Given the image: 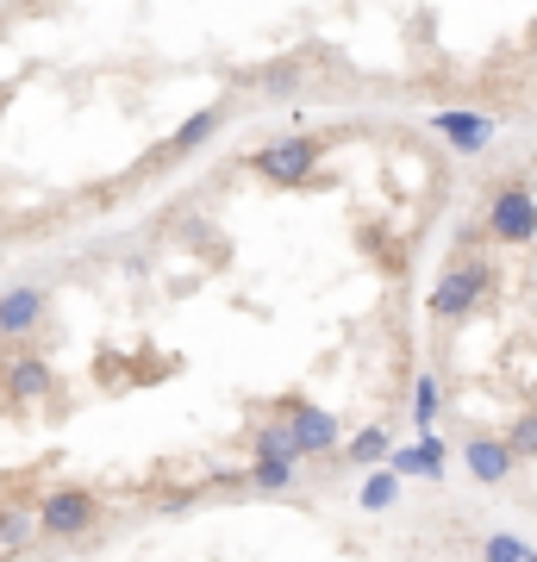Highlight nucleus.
I'll use <instances>...</instances> for the list:
<instances>
[{
  "label": "nucleus",
  "instance_id": "nucleus-8",
  "mask_svg": "<svg viewBox=\"0 0 537 562\" xmlns=\"http://www.w3.org/2000/svg\"><path fill=\"white\" fill-rule=\"evenodd\" d=\"M0 387H7V401H25V406H38L57 394V369H51V357L44 350H13L7 357V369H0Z\"/></svg>",
  "mask_w": 537,
  "mask_h": 562
},
{
  "label": "nucleus",
  "instance_id": "nucleus-22",
  "mask_svg": "<svg viewBox=\"0 0 537 562\" xmlns=\"http://www.w3.org/2000/svg\"><path fill=\"white\" fill-rule=\"evenodd\" d=\"M0 294H7V288H0Z\"/></svg>",
  "mask_w": 537,
  "mask_h": 562
},
{
  "label": "nucleus",
  "instance_id": "nucleus-21",
  "mask_svg": "<svg viewBox=\"0 0 537 562\" xmlns=\"http://www.w3.org/2000/svg\"><path fill=\"white\" fill-rule=\"evenodd\" d=\"M532 69H537V32H532Z\"/></svg>",
  "mask_w": 537,
  "mask_h": 562
},
{
  "label": "nucleus",
  "instance_id": "nucleus-5",
  "mask_svg": "<svg viewBox=\"0 0 537 562\" xmlns=\"http://www.w3.org/2000/svg\"><path fill=\"white\" fill-rule=\"evenodd\" d=\"M51 319V288L44 281H13L0 294V344H32Z\"/></svg>",
  "mask_w": 537,
  "mask_h": 562
},
{
  "label": "nucleus",
  "instance_id": "nucleus-6",
  "mask_svg": "<svg viewBox=\"0 0 537 562\" xmlns=\"http://www.w3.org/2000/svg\"><path fill=\"white\" fill-rule=\"evenodd\" d=\"M457 457H462V469H469L476 487H506L518 469V450L506 443V431H469Z\"/></svg>",
  "mask_w": 537,
  "mask_h": 562
},
{
  "label": "nucleus",
  "instance_id": "nucleus-1",
  "mask_svg": "<svg viewBox=\"0 0 537 562\" xmlns=\"http://www.w3.org/2000/svg\"><path fill=\"white\" fill-rule=\"evenodd\" d=\"M488 288H494V262L488 257H469V262H450L438 281H432V294H425V313L438 325H462L488 301Z\"/></svg>",
  "mask_w": 537,
  "mask_h": 562
},
{
  "label": "nucleus",
  "instance_id": "nucleus-19",
  "mask_svg": "<svg viewBox=\"0 0 537 562\" xmlns=\"http://www.w3.org/2000/svg\"><path fill=\"white\" fill-rule=\"evenodd\" d=\"M506 443L518 450V462H537V406H532V413H518V419L506 425Z\"/></svg>",
  "mask_w": 537,
  "mask_h": 562
},
{
  "label": "nucleus",
  "instance_id": "nucleus-7",
  "mask_svg": "<svg viewBox=\"0 0 537 562\" xmlns=\"http://www.w3.org/2000/svg\"><path fill=\"white\" fill-rule=\"evenodd\" d=\"M281 419L294 425L300 457H338V450H344L338 419H332V413H325L318 401H281Z\"/></svg>",
  "mask_w": 537,
  "mask_h": 562
},
{
  "label": "nucleus",
  "instance_id": "nucleus-3",
  "mask_svg": "<svg viewBox=\"0 0 537 562\" xmlns=\"http://www.w3.org/2000/svg\"><path fill=\"white\" fill-rule=\"evenodd\" d=\"M488 238L506 244V250H518V244L537 238V194L525 188V181H500L494 194H488Z\"/></svg>",
  "mask_w": 537,
  "mask_h": 562
},
{
  "label": "nucleus",
  "instance_id": "nucleus-12",
  "mask_svg": "<svg viewBox=\"0 0 537 562\" xmlns=\"http://www.w3.org/2000/svg\"><path fill=\"white\" fill-rule=\"evenodd\" d=\"M38 538H44L38 501H32V506H7V513H0V550H7V557H20V550H32Z\"/></svg>",
  "mask_w": 537,
  "mask_h": 562
},
{
  "label": "nucleus",
  "instance_id": "nucleus-13",
  "mask_svg": "<svg viewBox=\"0 0 537 562\" xmlns=\"http://www.w3.org/2000/svg\"><path fill=\"white\" fill-rule=\"evenodd\" d=\"M338 457L350 462V469H381V462L394 457V431H388V425H362V431L344 443Z\"/></svg>",
  "mask_w": 537,
  "mask_h": 562
},
{
  "label": "nucleus",
  "instance_id": "nucleus-20",
  "mask_svg": "<svg viewBox=\"0 0 537 562\" xmlns=\"http://www.w3.org/2000/svg\"><path fill=\"white\" fill-rule=\"evenodd\" d=\"M300 81V63H276V69H262V94H288Z\"/></svg>",
  "mask_w": 537,
  "mask_h": 562
},
{
  "label": "nucleus",
  "instance_id": "nucleus-18",
  "mask_svg": "<svg viewBox=\"0 0 537 562\" xmlns=\"http://www.w3.org/2000/svg\"><path fill=\"white\" fill-rule=\"evenodd\" d=\"M481 562H537V543H525L518 531H488L481 538Z\"/></svg>",
  "mask_w": 537,
  "mask_h": 562
},
{
  "label": "nucleus",
  "instance_id": "nucleus-17",
  "mask_svg": "<svg viewBox=\"0 0 537 562\" xmlns=\"http://www.w3.org/2000/svg\"><path fill=\"white\" fill-rule=\"evenodd\" d=\"M250 457L306 462V457H300V443H294V425H288V419H269V425H257V438H250Z\"/></svg>",
  "mask_w": 537,
  "mask_h": 562
},
{
  "label": "nucleus",
  "instance_id": "nucleus-2",
  "mask_svg": "<svg viewBox=\"0 0 537 562\" xmlns=\"http://www.w3.org/2000/svg\"><path fill=\"white\" fill-rule=\"evenodd\" d=\"M38 519H44V538H51V543H76V538H88V531L100 525L94 487L57 482V487H51V494L38 501Z\"/></svg>",
  "mask_w": 537,
  "mask_h": 562
},
{
  "label": "nucleus",
  "instance_id": "nucleus-14",
  "mask_svg": "<svg viewBox=\"0 0 537 562\" xmlns=\"http://www.w3.org/2000/svg\"><path fill=\"white\" fill-rule=\"evenodd\" d=\"M438 406H444V387L432 369L413 375V394H406V413H413V431H438Z\"/></svg>",
  "mask_w": 537,
  "mask_h": 562
},
{
  "label": "nucleus",
  "instance_id": "nucleus-10",
  "mask_svg": "<svg viewBox=\"0 0 537 562\" xmlns=\"http://www.w3.org/2000/svg\"><path fill=\"white\" fill-rule=\"evenodd\" d=\"M388 469H394V475H406V482H444V469H450V443H444L438 431H418L406 450H394V457H388Z\"/></svg>",
  "mask_w": 537,
  "mask_h": 562
},
{
  "label": "nucleus",
  "instance_id": "nucleus-11",
  "mask_svg": "<svg viewBox=\"0 0 537 562\" xmlns=\"http://www.w3.org/2000/svg\"><path fill=\"white\" fill-rule=\"evenodd\" d=\"M225 125V106L213 101V106H200V113H188V120L176 125V132H169V144H163V150H169V157H194V150H206V144H213V132H220Z\"/></svg>",
  "mask_w": 537,
  "mask_h": 562
},
{
  "label": "nucleus",
  "instance_id": "nucleus-16",
  "mask_svg": "<svg viewBox=\"0 0 537 562\" xmlns=\"http://www.w3.org/2000/svg\"><path fill=\"white\" fill-rule=\"evenodd\" d=\"M294 469H300V462L250 457V475H244V487H250V494H288V487H294Z\"/></svg>",
  "mask_w": 537,
  "mask_h": 562
},
{
  "label": "nucleus",
  "instance_id": "nucleus-15",
  "mask_svg": "<svg viewBox=\"0 0 537 562\" xmlns=\"http://www.w3.org/2000/svg\"><path fill=\"white\" fill-rule=\"evenodd\" d=\"M400 487H406V475H394V469L381 462V469H369V475H362L357 506H362V513H388V506L400 501Z\"/></svg>",
  "mask_w": 537,
  "mask_h": 562
},
{
  "label": "nucleus",
  "instance_id": "nucleus-9",
  "mask_svg": "<svg viewBox=\"0 0 537 562\" xmlns=\"http://www.w3.org/2000/svg\"><path fill=\"white\" fill-rule=\"evenodd\" d=\"M425 125H432L457 157H481V150L494 144V120H488V113H469V106H444V113H432Z\"/></svg>",
  "mask_w": 537,
  "mask_h": 562
},
{
  "label": "nucleus",
  "instance_id": "nucleus-4",
  "mask_svg": "<svg viewBox=\"0 0 537 562\" xmlns=\"http://www.w3.org/2000/svg\"><path fill=\"white\" fill-rule=\"evenodd\" d=\"M318 150H325L318 138H300V132H294V138L262 144L257 157H250V169H257L269 188H306V181L318 176Z\"/></svg>",
  "mask_w": 537,
  "mask_h": 562
}]
</instances>
